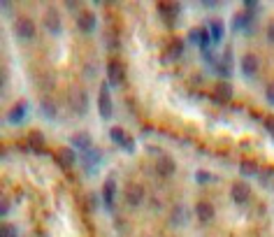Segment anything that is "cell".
<instances>
[{
  "instance_id": "1",
  "label": "cell",
  "mask_w": 274,
  "mask_h": 237,
  "mask_svg": "<svg viewBox=\"0 0 274 237\" xmlns=\"http://www.w3.org/2000/svg\"><path fill=\"white\" fill-rule=\"evenodd\" d=\"M68 103H70V107L77 114H84V112L89 109V96H86V91H81V88H72L70 96H68Z\"/></svg>"
},
{
  "instance_id": "2",
  "label": "cell",
  "mask_w": 274,
  "mask_h": 237,
  "mask_svg": "<svg viewBox=\"0 0 274 237\" xmlns=\"http://www.w3.org/2000/svg\"><path fill=\"white\" fill-rule=\"evenodd\" d=\"M98 112H100L102 119H109V116H112V98H109L107 81L100 84V93H98Z\"/></svg>"
},
{
  "instance_id": "3",
  "label": "cell",
  "mask_w": 274,
  "mask_h": 237,
  "mask_svg": "<svg viewBox=\"0 0 274 237\" xmlns=\"http://www.w3.org/2000/svg\"><path fill=\"white\" fill-rule=\"evenodd\" d=\"M14 30H17V35L21 37V40H33V37H35V24H33V19H28V17L17 19Z\"/></svg>"
},
{
  "instance_id": "4",
  "label": "cell",
  "mask_w": 274,
  "mask_h": 237,
  "mask_svg": "<svg viewBox=\"0 0 274 237\" xmlns=\"http://www.w3.org/2000/svg\"><path fill=\"white\" fill-rule=\"evenodd\" d=\"M107 79H109V84H114V86H119V84H124L125 79V68L121 61H112L109 65H107Z\"/></svg>"
},
{
  "instance_id": "5",
  "label": "cell",
  "mask_w": 274,
  "mask_h": 237,
  "mask_svg": "<svg viewBox=\"0 0 274 237\" xmlns=\"http://www.w3.org/2000/svg\"><path fill=\"white\" fill-rule=\"evenodd\" d=\"M230 195H232V200L237 202V205H244L251 198V186L247 182H235L232 188H230Z\"/></svg>"
},
{
  "instance_id": "6",
  "label": "cell",
  "mask_w": 274,
  "mask_h": 237,
  "mask_svg": "<svg viewBox=\"0 0 274 237\" xmlns=\"http://www.w3.org/2000/svg\"><path fill=\"white\" fill-rule=\"evenodd\" d=\"M158 12L168 26H174V19L179 17V5L177 2H158Z\"/></svg>"
},
{
  "instance_id": "7",
  "label": "cell",
  "mask_w": 274,
  "mask_h": 237,
  "mask_svg": "<svg viewBox=\"0 0 274 237\" xmlns=\"http://www.w3.org/2000/svg\"><path fill=\"white\" fill-rule=\"evenodd\" d=\"M125 202L130 205V207H137L144 202V186L142 184H130L125 188Z\"/></svg>"
},
{
  "instance_id": "8",
  "label": "cell",
  "mask_w": 274,
  "mask_h": 237,
  "mask_svg": "<svg viewBox=\"0 0 274 237\" xmlns=\"http://www.w3.org/2000/svg\"><path fill=\"white\" fill-rule=\"evenodd\" d=\"M195 214H198V219L202 221V223H212L214 216H216V210H214L212 202L200 200L198 205H195Z\"/></svg>"
},
{
  "instance_id": "9",
  "label": "cell",
  "mask_w": 274,
  "mask_h": 237,
  "mask_svg": "<svg viewBox=\"0 0 274 237\" xmlns=\"http://www.w3.org/2000/svg\"><path fill=\"white\" fill-rule=\"evenodd\" d=\"M77 28H79L81 33H93L96 30V14L93 12H79L77 14Z\"/></svg>"
},
{
  "instance_id": "10",
  "label": "cell",
  "mask_w": 274,
  "mask_h": 237,
  "mask_svg": "<svg viewBox=\"0 0 274 237\" xmlns=\"http://www.w3.org/2000/svg\"><path fill=\"white\" fill-rule=\"evenodd\" d=\"M45 26H47V30H49L51 35H61L63 24H61L58 12H53V9H49V12H47V14H45Z\"/></svg>"
},
{
  "instance_id": "11",
  "label": "cell",
  "mask_w": 274,
  "mask_h": 237,
  "mask_svg": "<svg viewBox=\"0 0 274 237\" xmlns=\"http://www.w3.org/2000/svg\"><path fill=\"white\" fill-rule=\"evenodd\" d=\"M214 103H219V105H223V103H228L230 98H232V86H230L228 81H219L216 84V88H214Z\"/></svg>"
},
{
  "instance_id": "12",
  "label": "cell",
  "mask_w": 274,
  "mask_h": 237,
  "mask_svg": "<svg viewBox=\"0 0 274 237\" xmlns=\"http://www.w3.org/2000/svg\"><path fill=\"white\" fill-rule=\"evenodd\" d=\"M70 144L75 149H81V151H91L93 149V140H91L89 132H75L70 137Z\"/></svg>"
},
{
  "instance_id": "13",
  "label": "cell",
  "mask_w": 274,
  "mask_h": 237,
  "mask_svg": "<svg viewBox=\"0 0 274 237\" xmlns=\"http://www.w3.org/2000/svg\"><path fill=\"white\" fill-rule=\"evenodd\" d=\"M174 170H177V165H174V160L170 156H160L158 160H156V172H158L160 177H172Z\"/></svg>"
},
{
  "instance_id": "14",
  "label": "cell",
  "mask_w": 274,
  "mask_h": 237,
  "mask_svg": "<svg viewBox=\"0 0 274 237\" xmlns=\"http://www.w3.org/2000/svg\"><path fill=\"white\" fill-rule=\"evenodd\" d=\"M242 72H244L247 77H253V75L258 72L256 53H244V56H242Z\"/></svg>"
},
{
  "instance_id": "15",
  "label": "cell",
  "mask_w": 274,
  "mask_h": 237,
  "mask_svg": "<svg viewBox=\"0 0 274 237\" xmlns=\"http://www.w3.org/2000/svg\"><path fill=\"white\" fill-rule=\"evenodd\" d=\"M75 160H77V156H75V151H72L70 147H63V149L58 151V165H61L63 170H70V167L75 165Z\"/></svg>"
},
{
  "instance_id": "16",
  "label": "cell",
  "mask_w": 274,
  "mask_h": 237,
  "mask_svg": "<svg viewBox=\"0 0 274 237\" xmlns=\"http://www.w3.org/2000/svg\"><path fill=\"white\" fill-rule=\"evenodd\" d=\"M251 21H253V14H251V12H239V14H235V19H232V28H235V30H244V28L251 26Z\"/></svg>"
},
{
  "instance_id": "17",
  "label": "cell",
  "mask_w": 274,
  "mask_h": 237,
  "mask_svg": "<svg viewBox=\"0 0 274 237\" xmlns=\"http://www.w3.org/2000/svg\"><path fill=\"white\" fill-rule=\"evenodd\" d=\"M114 195H116V182L114 179H107L105 188H102V200H105L107 207H112V205H114Z\"/></svg>"
},
{
  "instance_id": "18",
  "label": "cell",
  "mask_w": 274,
  "mask_h": 237,
  "mask_svg": "<svg viewBox=\"0 0 274 237\" xmlns=\"http://www.w3.org/2000/svg\"><path fill=\"white\" fill-rule=\"evenodd\" d=\"M26 107H28V105L24 103V100H21V103H17V105L12 107V112H9L7 119H9L12 123H21V121H24V116H26Z\"/></svg>"
},
{
  "instance_id": "19",
  "label": "cell",
  "mask_w": 274,
  "mask_h": 237,
  "mask_svg": "<svg viewBox=\"0 0 274 237\" xmlns=\"http://www.w3.org/2000/svg\"><path fill=\"white\" fill-rule=\"evenodd\" d=\"M223 33H225V28L219 19H214L212 24H209V35H212V42H221L223 40Z\"/></svg>"
},
{
  "instance_id": "20",
  "label": "cell",
  "mask_w": 274,
  "mask_h": 237,
  "mask_svg": "<svg viewBox=\"0 0 274 237\" xmlns=\"http://www.w3.org/2000/svg\"><path fill=\"white\" fill-rule=\"evenodd\" d=\"M181 53H184V42H181L179 37H172L168 44V56L170 58H179Z\"/></svg>"
},
{
  "instance_id": "21",
  "label": "cell",
  "mask_w": 274,
  "mask_h": 237,
  "mask_svg": "<svg viewBox=\"0 0 274 237\" xmlns=\"http://www.w3.org/2000/svg\"><path fill=\"white\" fill-rule=\"evenodd\" d=\"M239 170H242L244 177H253V175H258V163L256 160H242Z\"/></svg>"
},
{
  "instance_id": "22",
  "label": "cell",
  "mask_w": 274,
  "mask_h": 237,
  "mask_svg": "<svg viewBox=\"0 0 274 237\" xmlns=\"http://www.w3.org/2000/svg\"><path fill=\"white\" fill-rule=\"evenodd\" d=\"M30 144H33V149L35 151L42 154V151H45V135H42V132H37V131H33L30 132Z\"/></svg>"
},
{
  "instance_id": "23",
  "label": "cell",
  "mask_w": 274,
  "mask_h": 237,
  "mask_svg": "<svg viewBox=\"0 0 274 237\" xmlns=\"http://www.w3.org/2000/svg\"><path fill=\"white\" fill-rule=\"evenodd\" d=\"M42 112H45V116L47 119H53V116H56V105H53V103H49V100H42Z\"/></svg>"
},
{
  "instance_id": "24",
  "label": "cell",
  "mask_w": 274,
  "mask_h": 237,
  "mask_svg": "<svg viewBox=\"0 0 274 237\" xmlns=\"http://www.w3.org/2000/svg\"><path fill=\"white\" fill-rule=\"evenodd\" d=\"M214 177L209 175V172H207V170H198V172H195V182H198V184H207V182H212Z\"/></svg>"
},
{
  "instance_id": "25",
  "label": "cell",
  "mask_w": 274,
  "mask_h": 237,
  "mask_svg": "<svg viewBox=\"0 0 274 237\" xmlns=\"http://www.w3.org/2000/svg\"><path fill=\"white\" fill-rule=\"evenodd\" d=\"M109 137H112L114 142H119V144H121V142H124L125 137H128V135H125V131H124V128H112V132H109Z\"/></svg>"
},
{
  "instance_id": "26",
  "label": "cell",
  "mask_w": 274,
  "mask_h": 237,
  "mask_svg": "<svg viewBox=\"0 0 274 237\" xmlns=\"http://www.w3.org/2000/svg\"><path fill=\"white\" fill-rule=\"evenodd\" d=\"M0 237H17V230H14V226L2 223V226H0Z\"/></svg>"
},
{
  "instance_id": "27",
  "label": "cell",
  "mask_w": 274,
  "mask_h": 237,
  "mask_svg": "<svg viewBox=\"0 0 274 237\" xmlns=\"http://www.w3.org/2000/svg\"><path fill=\"white\" fill-rule=\"evenodd\" d=\"M121 149L128 151V154H135V140L130 137V135H128V137H125L124 142H121Z\"/></svg>"
},
{
  "instance_id": "28",
  "label": "cell",
  "mask_w": 274,
  "mask_h": 237,
  "mask_svg": "<svg viewBox=\"0 0 274 237\" xmlns=\"http://www.w3.org/2000/svg\"><path fill=\"white\" fill-rule=\"evenodd\" d=\"M172 223H174V226L184 223V210H181V207H174V211H172Z\"/></svg>"
},
{
  "instance_id": "29",
  "label": "cell",
  "mask_w": 274,
  "mask_h": 237,
  "mask_svg": "<svg viewBox=\"0 0 274 237\" xmlns=\"http://www.w3.org/2000/svg\"><path fill=\"white\" fill-rule=\"evenodd\" d=\"M263 123H265V131L274 137V114H267L265 119H263Z\"/></svg>"
},
{
  "instance_id": "30",
  "label": "cell",
  "mask_w": 274,
  "mask_h": 237,
  "mask_svg": "<svg viewBox=\"0 0 274 237\" xmlns=\"http://www.w3.org/2000/svg\"><path fill=\"white\" fill-rule=\"evenodd\" d=\"M265 98H267V103H270V105H274V81H272V84H270V86H267V91H265Z\"/></svg>"
},
{
  "instance_id": "31",
  "label": "cell",
  "mask_w": 274,
  "mask_h": 237,
  "mask_svg": "<svg viewBox=\"0 0 274 237\" xmlns=\"http://www.w3.org/2000/svg\"><path fill=\"white\" fill-rule=\"evenodd\" d=\"M267 40L274 42V21H270V26H267Z\"/></svg>"
},
{
  "instance_id": "32",
  "label": "cell",
  "mask_w": 274,
  "mask_h": 237,
  "mask_svg": "<svg viewBox=\"0 0 274 237\" xmlns=\"http://www.w3.org/2000/svg\"><path fill=\"white\" fill-rule=\"evenodd\" d=\"M65 7L70 9V12H77V9H79V2H75V0H68V2H65Z\"/></svg>"
},
{
  "instance_id": "33",
  "label": "cell",
  "mask_w": 274,
  "mask_h": 237,
  "mask_svg": "<svg viewBox=\"0 0 274 237\" xmlns=\"http://www.w3.org/2000/svg\"><path fill=\"white\" fill-rule=\"evenodd\" d=\"M244 7H247V12H251V9H258V2H253V0H247V2H244Z\"/></svg>"
},
{
  "instance_id": "34",
  "label": "cell",
  "mask_w": 274,
  "mask_h": 237,
  "mask_svg": "<svg viewBox=\"0 0 274 237\" xmlns=\"http://www.w3.org/2000/svg\"><path fill=\"white\" fill-rule=\"evenodd\" d=\"M0 211H2V216L9 211V200H2V207H0Z\"/></svg>"
}]
</instances>
